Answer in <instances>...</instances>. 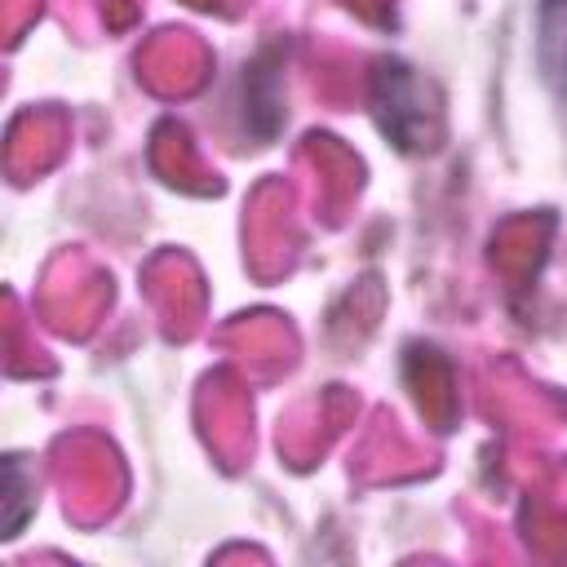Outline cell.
I'll list each match as a JSON object with an SVG mask.
<instances>
[{"instance_id": "cell-1", "label": "cell", "mask_w": 567, "mask_h": 567, "mask_svg": "<svg viewBox=\"0 0 567 567\" xmlns=\"http://www.w3.org/2000/svg\"><path fill=\"white\" fill-rule=\"evenodd\" d=\"M372 106L385 137H394L403 151H421L434 137V115L425 106V89L403 62H377L372 71Z\"/></svg>"}]
</instances>
